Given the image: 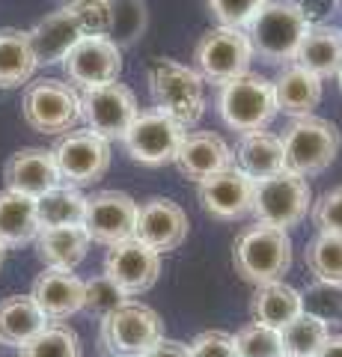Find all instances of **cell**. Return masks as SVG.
<instances>
[{"label": "cell", "mask_w": 342, "mask_h": 357, "mask_svg": "<svg viewBox=\"0 0 342 357\" xmlns=\"http://www.w3.org/2000/svg\"><path fill=\"white\" fill-rule=\"evenodd\" d=\"M152 110H158L167 119H173L179 128H194L205 114V81L191 66L179 60L158 57L149 63L146 72Z\"/></svg>", "instance_id": "1"}, {"label": "cell", "mask_w": 342, "mask_h": 357, "mask_svg": "<svg viewBox=\"0 0 342 357\" xmlns=\"http://www.w3.org/2000/svg\"><path fill=\"white\" fill-rule=\"evenodd\" d=\"M310 30L304 6L297 0H271L247 24V42L253 48V57L274 66L295 63V54Z\"/></svg>", "instance_id": "2"}, {"label": "cell", "mask_w": 342, "mask_h": 357, "mask_svg": "<svg viewBox=\"0 0 342 357\" xmlns=\"http://www.w3.org/2000/svg\"><path fill=\"white\" fill-rule=\"evenodd\" d=\"M235 274L250 286L280 283L292 268V238L286 229L253 223L238 232L233 244Z\"/></svg>", "instance_id": "3"}, {"label": "cell", "mask_w": 342, "mask_h": 357, "mask_svg": "<svg viewBox=\"0 0 342 357\" xmlns=\"http://www.w3.org/2000/svg\"><path fill=\"white\" fill-rule=\"evenodd\" d=\"M283 164L286 173H295L301 178H310L325 173L330 164L336 161L342 134L336 122L322 116H304L292 119V126L283 131Z\"/></svg>", "instance_id": "4"}, {"label": "cell", "mask_w": 342, "mask_h": 357, "mask_svg": "<svg viewBox=\"0 0 342 357\" xmlns=\"http://www.w3.org/2000/svg\"><path fill=\"white\" fill-rule=\"evenodd\" d=\"M217 114L226 128L238 134L265 131L277 116L274 84L256 72H247L217 89Z\"/></svg>", "instance_id": "5"}, {"label": "cell", "mask_w": 342, "mask_h": 357, "mask_svg": "<svg viewBox=\"0 0 342 357\" xmlns=\"http://www.w3.org/2000/svg\"><path fill=\"white\" fill-rule=\"evenodd\" d=\"M21 116L33 131L63 137L81 119V93L69 81H57V77L33 81L21 96Z\"/></svg>", "instance_id": "6"}, {"label": "cell", "mask_w": 342, "mask_h": 357, "mask_svg": "<svg viewBox=\"0 0 342 357\" xmlns=\"http://www.w3.org/2000/svg\"><path fill=\"white\" fill-rule=\"evenodd\" d=\"M313 211V191L310 182L295 173H277L271 178H259L253 191V208L250 215L256 223L277 227L289 232Z\"/></svg>", "instance_id": "7"}, {"label": "cell", "mask_w": 342, "mask_h": 357, "mask_svg": "<svg viewBox=\"0 0 342 357\" xmlns=\"http://www.w3.org/2000/svg\"><path fill=\"white\" fill-rule=\"evenodd\" d=\"M164 337V321L152 307L125 301L98 325V342L114 357H143Z\"/></svg>", "instance_id": "8"}, {"label": "cell", "mask_w": 342, "mask_h": 357, "mask_svg": "<svg viewBox=\"0 0 342 357\" xmlns=\"http://www.w3.org/2000/svg\"><path fill=\"white\" fill-rule=\"evenodd\" d=\"M250 60H253V48L247 42V33L220 24L205 30L194 48V72L205 84L215 86H224L235 81V77L247 75Z\"/></svg>", "instance_id": "9"}, {"label": "cell", "mask_w": 342, "mask_h": 357, "mask_svg": "<svg viewBox=\"0 0 342 357\" xmlns=\"http://www.w3.org/2000/svg\"><path fill=\"white\" fill-rule=\"evenodd\" d=\"M54 164H57L60 182L72 185V188H84L98 182L107 167H110V140L98 137L90 128L84 131H65L57 140V146L51 149Z\"/></svg>", "instance_id": "10"}, {"label": "cell", "mask_w": 342, "mask_h": 357, "mask_svg": "<svg viewBox=\"0 0 342 357\" xmlns=\"http://www.w3.org/2000/svg\"><path fill=\"white\" fill-rule=\"evenodd\" d=\"M137 114V96L119 81L81 93V119L93 134L104 140H123Z\"/></svg>", "instance_id": "11"}, {"label": "cell", "mask_w": 342, "mask_h": 357, "mask_svg": "<svg viewBox=\"0 0 342 357\" xmlns=\"http://www.w3.org/2000/svg\"><path fill=\"white\" fill-rule=\"evenodd\" d=\"M63 72L78 93L116 84L123 75V48L107 36H84L65 54Z\"/></svg>", "instance_id": "12"}, {"label": "cell", "mask_w": 342, "mask_h": 357, "mask_svg": "<svg viewBox=\"0 0 342 357\" xmlns=\"http://www.w3.org/2000/svg\"><path fill=\"white\" fill-rule=\"evenodd\" d=\"M185 128H179L173 119H167L158 110H140L137 119L131 122V128L125 131V152L131 155V161H137L143 167H164L173 164L176 149L182 143Z\"/></svg>", "instance_id": "13"}, {"label": "cell", "mask_w": 342, "mask_h": 357, "mask_svg": "<svg viewBox=\"0 0 342 357\" xmlns=\"http://www.w3.org/2000/svg\"><path fill=\"white\" fill-rule=\"evenodd\" d=\"M137 227V199L125 191H98L86 197L84 229L90 241L114 248L119 241L134 238Z\"/></svg>", "instance_id": "14"}, {"label": "cell", "mask_w": 342, "mask_h": 357, "mask_svg": "<svg viewBox=\"0 0 342 357\" xmlns=\"http://www.w3.org/2000/svg\"><path fill=\"white\" fill-rule=\"evenodd\" d=\"M158 274H161V253L146 248L143 241L128 238L107 248L104 277L123 289L125 298H137L143 292H149L155 286Z\"/></svg>", "instance_id": "15"}, {"label": "cell", "mask_w": 342, "mask_h": 357, "mask_svg": "<svg viewBox=\"0 0 342 357\" xmlns=\"http://www.w3.org/2000/svg\"><path fill=\"white\" fill-rule=\"evenodd\" d=\"M253 191H256V182L250 176H244L238 167H226V170L203 178L196 197H200V206L208 218L226 223L250 215Z\"/></svg>", "instance_id": "16"}, {"label": "cell", "mask_w": 342, "mask_h": 357, "mask_svg": "<svg viewBox=\"0 0 342 357\" xmlns=\"http://www.w3.org/2000/svg\"><path fill=\"white\" fill-rule=\"evenodd\" d=\"M134 238L155 253H170L176 248H182V241L187 238L185 208L167 197H149L146 203H137Z\"/></svg>", "instance_id": "17"}, {"label": "cell", "mask_w": 342, "mask_h": 357, "mask_svg": "<svg viewBox=\"0 0 342 357\" xmlns=\"http://www.w3.org/2000/svg\"><path fill=\"white\" fill-rule=\"evenodd\" d=\"M173 164L179 167V173L185 178L200 185L203 178L233 167V149L215 131H185Z\"/></svg>", "instance_id": "18"}, {"label": "cell", "mask_w": 342, "mask_h": 357, "mask_svg": "<svg viewBox=\"0 0 342 357\" xmlns=\"http://www.w3.org/2000/svg\"><path fill=\"white\" fill-rule=\"evenodd\" d=\"M3 182H6V191L24 194L33 199L48 194L51 188L60 185V173H57V164H54L51 149H39V146L18 149L3 167Z\"/></svg>", "instance_id": "19"}, {"label": "cell", "mask_w": 342, "mask_h": 357, "mask_svg": "<svg viewBox=\"0 0 342 357\" xmlns=\"http://www.w3.org/2000/svg\"><path fill=\"white\" fill-rule=\"evenodd\" d=\"M30 298L36 301L48 321H63L84 310V280L75 271L45 268L33 283Z\"/></svg>", "instance_id": "20"}, {"label": "cell", "mask_w": 342, "mask_h": 357, "mask_svg": "<svg viewBox=\"0 0 342 357\" xmlns=\"http://www.w3.org/2000/svg\"><path fill=\"white\" fill-rule=\"evenodd\" d=\"M271 84H274V98H277V114L283 110L292 119H304L313 116V110L322 105L325 81L295 63L283 66V72Z\"/></svg>", "instance_id": "21"}, {"label": "cell", "mask_w": 342, "mask_h": 357, "mask_svg": "<svg viewBox=\"0 0 342 357\" xmlns=\"http://www.w3.org/2000/svg\"><path fill=\"white\" fill-rule=\"evenodd\" d=\"M30 33V45H33V54H36L39 66H54V63H63L65 54H69L75 45L84 39L81 24L75 21L72 9L69 6H60L57 13H51L39 21Z\"/></svg>", "instance_id": "22"}, {"label": "cell", "mask_w": 342, "mask_h": 357, "mask_svg": "<svg viewBox=\"0 0 342 357\" xmlns=\"http://www.w3.org/2000/svg\"><path fill=\"white\" fill-rule=\"evenodd\" d=\"M233 167H238L253 182L271 178L286 170L283 164V140L271 131H253L241 134L235 149H233Z\"/></svg>", "instance_id": "23"}, {"label": "cell", "mask_w": 342, "mask_h": 357, "mask_svg": "<svg viewBox=\"0 0 342 357\" xmlns=\"http://www.w3.org/2000/svg\"><path fill=\"white\" fill-rule=\"evenodd\" d=\"M295 66L325 77H336L342 66V30L334 24H310L301 48L295 54Z\"/></svg>", "instance_id": "24"}, {"label": "cell", "mask_w": 342, "mask_h": 357, "mask_svg": "<svg viewBox=\"0 0 342 357\" xmlns=\"http://www.w3.org/2000/svg\"><path fill=\"white\" fill-rule=\"evenodd\" d=\"M36 253L45 262V268L57 271H75L90 253V236L84 227H57V229H39L36 236Z\"/></svg>", "instance_id": "25"}, {"label": "cell", "mask_w": 342, "mask_h": 357, "mask_svg": "<svg viewBox=\"0 0 342 357\" xmlns=\"http://www.w3.org/2000/svg\"><path fill=\"white\" fill-rule=\"evenodd\" d=\"M304 312L301 307V292L292 289L289 283H268V286H256V292L250 298V316L256 325L283 331L292 319H297Z\"/></svg>", "instance_id": "26"}, {"label": "cell", "mask_w": 342, "mask_h": 357, "mask_svg": "<svg viewBox=\"0 0 342 357\" xmlns=\"http://www.w3.org/2000/svg\"><path fill=\"white\" fill-rule=\"evenodd\" d=\"M45 328H48L45 312L36 307V301L30 295H13L0 301V342L3 345L21 349Z\"/></svg>", "instance_id": "27"}, {"label": "cell", "mask_w": 342, "mask_h": 357, "mask_svg": "<svg viewBox=\"0 0 342 357\" xmlns=\"http://www.w3.org/2000/svg\"><path fill=\"white\" fill-rule=\"evenodd\" d=\"M39 69V60L33 54L30 33L6 27L0 30V89L24 86Z\"/></svg>", "instance_id": "28"}, {"label": "cell", "mask_w": 342, "mask_h": 357, "mask_svg": "<svg viewBox=\"0 0 342 357\" xmlns=\"http://www.w3.org/2000/svg\"><path fill=\"white\" fill-rule=\"evenodd\" d=\"M36 199L15 191H0V244L3 248H21V244L36 241Z\"/></svg>", "instance_id": "29"}, {"label": "cell", "mask_w": 342, "mask_h": 357, "mask_svg": "<svg viewBox=\"0 0 342 357\" xmlns=\"http://www.w3.org/2000/svg\"><path fill=\"white\" fill-rule=\"evenodd\" d=\"M84 211H86V197L81 188H72L60 182L51 188L48 194L36 199V220L39 229H57V227H84Z\"/></svg>", "instance_id": "30"}, {"label": "cell", "mask_w": 342, "mask_h": 357, "mask_svg": "<svg viewBox=\"0 0 342 357\" xmlns=\"http://www.w3.org/2000/svg\"><path fill=\"white\" fill-rule=\"evenodd\" d=\"M280 337H283L286 357H316L318 349L327 342L330 328L325 321H318L316 316H310V312H301V316L292 319L280 331Z\"/></svg>", "instance_id": "31"}, {"label": "cell", "mask_w": 342, "mask_h": 357, "mask_svg": "<svg viewBox=\"0 0 342 357\" xmlns=\"http://www.w3.org/2000/svg\"><path fill=\"white\" fill-rule=\"evenodd\" d=\"M304 259L316 280L342 286V236L318 232V236L306 244Z\"/></svg>", "instance_id": "32"}, {"label": "cell", "mask_w": 342, "mask_h": 357, "mask_svg": "<svg viewBox=\"0 0 342 357\" xmlns=\"http://www.w3.org/2000/svg\"><path fill=\"white\" fill-rule=\"evenodd\" d=\"M21 357H81L78 333L65 325H48L27 345H21Z\"/></svg>", "instance_id": "33"}, {"label": "cell", "mask_w": 342, "mask_h": 357, "mask_svg": "<svg viewBox=\"0 0 342 357\" xmlns=\"http://www.w3.org/2000/svg\"><path fill=\"white\" fill-rule=\"evenodd\" d=\"M301 307L318 321H325L327 328L342 325V286L313 280L306 286V292H301Z\"/></svg>", "instance_id": "34"}, {"label": "cell", "mask_w": 342, "mask_h": 357, "mask_svg": "<svg viewBox=\"0 0 342 357\" xmlns=\"http://www.w3.org/2000/svg\"><path fill=\"white\" fill-rule=\"evenodd\" d=\"M146 30V3L143 0H114V24H110V42L119 48L137 42Z\"/></svg>", "instance_id": "35"}, {"label": "cell", "mask_w": 342, "mask_h": 357, "mask_svg": "<svg viewBox=\"0 0 342 357\" xmlns=\"http://www.w3.org/2000/svg\"><path fill=\"white\" fill-rule=\"evenodd\" d=\"M235 351L238 357H286L280 331L265 328V325H244L235 333Z\"/></svg>", "instance_id": "36"}, {"label": "cell", "mask_w": 342, "mask_h": 357, "mask_svg": "<svg viewBox=\"0 0 342 357\" xmlns=\"http://www.w3.org/2000/svg\"><path fill=\"white\" fill-rule=\"evenodd\" d=\"M84 36H110L114 24V0H65Z\"/></svg>", "instance_id": "37"}, {"label": "cell", "mask_w": 342, "mask_h": 357, "mask_svg": "<svg viewBox=\"0 0 342 357\" xmlns=\"http://www.w3.org/2000/svg\"><path fill=\"white\" fill-rule=\"evenodd\" d=\"M123 304H125L123 289L116 283H110L104 274L93 277V280H84V312H90L95 319H104Z\"/></svg>", "instance_id": "38"}, {"label": "cell", "mask_w": 342, "mask_h": 357, "mask_svg": "<svg viewBox=\"0 0 342 357\" xmlns=\"http://www.w3.org/2000/svg\"><path fill=\"white\" fill-rule=\"evenodd\" d=\"M271 0H208V9L217 18L220 27L247 30V24L256 18Z\"/></svg>", "instance_id": "39"}, {"label": "cell", "mask_w": 342, "mask_h": 357, "mask_svg": "<svg viewBox=\"0 0 342 357\" xmlns=\"http://www.w3.org/2000/svg\"><path fill=\"white\" fill-rule=\"evenodd\" d=\"M313 220L318 232H330V236H342V185L330 188L313 203Z\"/></svg>", "instance_id": "40"}, {"label": "cell", "mask_w": 342, "mask_h": 357, "mask_svg": "<svg viewBox=\"0 0 342 357\" xmlns=\"http://www.w3.org/2000/svg\"><path fill=\"white\" fill-rule=\"evenodd\" d=\"M191 357H238L235 340L226 331H203L191 340Z\"/></svg>", "instance_id": "41"}, {"label": "cell", "mask_w": 342, "mask_h": 357, "mask_svg": "<svg viewBox=\"0 0 342 357\" xmlns=\"http://www.w3.org/2000/svg\"><path fill=\"white\" fill-rule=\"evenodd\" d=\"M143 357H191V349H187L185 342L179 340H167V337H161L152 349L143 354Z\"/></svg>", "instance_id": "42"}, {"label": "cell", "mask_w": 342, "mask_h": 357, "mask_svg": "<svg viewBox=\"0 0 342 357\" xmlns=\"http://www.w3.org/2000/svg\"><path fill=\"white\" fill-rule=\"evenodd\" d=\"M316 357H342V333H330L327 337V342L322 345V349H318V354Z\"/></svg>", "instance_id": "43"}, {"label": "cell", "mask_w": 342, "mask_h": 357, "mask_svg": "<svg viewBox=\"0 0 342 357\" xmlns=\"http://www.w3.org/2000/svg\"><path fill=\"white\" fill-rule=\"evenodd\" d=\"M3 253H6V248H3V244H0V265H3Z\"/></svg>", "instance_id": "44"}, {"label": "cell", "mask_w": 342, "mask_h": 357, "mask_svg": "<svg viewBox=\"0 0 342 357\" xmlns=\"http://www.w3.org/2000/svg\"><path fill=\"white\" fill-rule=\"evenodd\" d=\"M336 77H339V89H342V66H339V72H336Z\"/></svg>", "instance_id": "45"}]
</instances>
